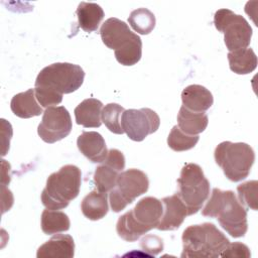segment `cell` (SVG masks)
<instances>
[{
  "label": "cell",
  "instance_id": "1",
  "mask_svg": "<svg viewBox=\"0 0 258 258\" xmlns=\"http://www.w3.org/2000/svg\"><path fill=\"white\" fill-rule=\"evenodd\" d=\"M202 214L217 218L220 226L234 238L244 237L247 233V210L232 190L214 188Z\"/></svg>",
  "mask_w": 258,
  "mask_h": 258
},
{
  "label": "cell",
  "instance_id": "2",
  "mask_svg": "<svg viewBox=\"0 0 258 258\" xmlns=\"http://www.w3.org/2000/svg\"><path fill=\"white\" fill-rule=\"evenodd\" d=\"M182 258L220 257L230 244L229 239L212 223L187 227L181 236Z\"/></svg>",
  "mask_w": 258,
  "mask_h": 258
},
{
  "label": "cell",
  "instance_id": "3",
  "mask_svg": "<svg viewBox=\"0 0 258 258\" xmlns=\"http://www.w3.org/2000/svg\"><path fill=\"white\" fill-rule=\"evenodd\" d=\"M82 184L81 169L73 164L60 167L51 173L41 192L42 205L49 210L67 208L70 202L79 196Z\"/></svg>",
  "mask_w": 258,
  "mask_h": 258
},
{
  "label": "cell",
  "instance_id": "4",
  "mask_svg": "<svg viewBox=\"0 0 258 258\" xmlns=\"http://www.w3.org/2000/svg\"><path fill=\"white\" fill-rule=\"evenodd\" d=\"M214 156L226 177L234 182L245 179L255 161L253 148L243 142H221L216 147Z\"/></svg>",
  "mask_w": 258,
  "mask_h": 258
},
{
  "label": "cell",
  "instance_id": "5",
  "mask_svg": "<svg viewBox=\"0 0 258 258\" xmlns=\"http://www.w3.org/2000/svg\"><path fill=\"white\" fill-rule=\"evenodd\" d=\"M176 192L187 209V215L198 213L210 196V181L202 167L196 163L185 164L177 178Z\"/></svg>",
  "mask_w": 258,
  "mask_h": 258
},
{
  "label": "cell",
  "instance_id": "6",
  "mask_svg": "<svg viewBox=\"0 0 258 258\" xmlns=\"http://www.w3.org/2000/svg\"><path fill=\"white\" fill-rule=\"evenodd\" d=\"M83 69L70 62H55L43 68L36 77L35 87H43L59 95L77 91L84 82Z\"/></svg>",
  "mask_w": 258,
  "mask_h": 258
},
{
  "label": "cell",
  "instance_id": "7",
  "mask_svg": "<svg viewBox=\"0 0 258 258\" xmlns=\"http://www.w3.org/2000/svg\"><path fill=\"white\" fill-rule=\"evenodd\" d=\"M149 187V180L142 170L131 168L121 171L115 187L109 192L110 206L113 212L119 213L135 199L145 194Z\"/></svg>",
  "mask_w": 258,
  "mask_h": 258
},
{
  "label": "cell",
  "instance_id": "8",
  "mask_svg": "<svg viewBox=\"0 0 258 258\" xmlns=\"http://www.w3.org/2000/svg\"><path fill=\"white\" fill-rule=\"evenodd\" d=\"M215 27L224 33V42L230 52L247 48L252 37L248 21L230 9H219L214 15Z\"/></svg>",
  "mask_w": 258,
  "mask_h": 258
},
{
  "label": "cell",
  "instance_id": "9",
  "mask_svg": "<svg viewBox=\"0 0 258 258\" xmlns=\"http://www.w3.org/2000/svg\"><path fill=\"white\" fill-rule=\"evenodd\" d=\"M159 125V116L149 108L128 109L121 115L122 129L133 141L144 140L149 134L156 132Z\"/></svg>",
  "mask_w": 258,
  "mask_h": 258
},
{
  "label": "cell",
  "instance_id": "10",
  "mask_svg": "<svg viewBox=\"0 0 258 258\" xmlns=\"http://www.w3.org/2000/svg\"><path fill=\"white\" fill-rule=\"evenodd\" d=\"M73 128L72 118L63 106H51L43 112L37 128L39 137L46 143H54L67 137Z\"/></svg>",
  "mask_w": 258,
  "mask_h": 258
},
{
  "label": "cell",
  "instance_id": "11",
  "mask_svg": "<svg viewBox=\"0 0 258 258\" xmlns=\"http://www.w3.org/2000/svg\"><path fill=\"white\" fill-rule=\"evenodd\" d=\"M100 35L103 43L114 51L124 49L139 37L124 21L115 17L107 19L102 24Z\"/></svg>",
  "mask_w": 258,
  "mask_h": 258
},
{
  "label": "cell",
  "instance_id": "12",
  "mask_svg": "<svg viewBox=\"0 0 258 258\" xmlns=\"http://www.w3.org/2000/svg\"><path fill=\"white\" fill-rule=\"evenodd\" d=\"M131 213L136 223L149 232L158 226L163 214V205L156 198L146 197L137 203Z\"/></svg>",
  "mask_w": 258,
  "mask_h": 258
},
{
  "label": "cell",
  "instance_id": "13",
  "mask_svg": "<svg viewBox=\"0 0 258 258\" xmlns=\"http://www.w3.org/2000/svg\"><path fill=\"white\" fill-rule=\"evenodd\" d=\"M163 214L156 227L160 231H172L178 229L187 215V209L177 194L161 200Z\"/></svg>",
  "mask_w": 258,
  "mask_h": 258
},
{
  "label": "cell",
  "instance_id": "14",
  "mask_svg": "<svg viewBox=\"0 0 258 258\" xmlns=\"http://www.w3.org/2000/svg\"><path fill=\"white\" fill-rule=\"evenodd\" d=\"M81 153L94 163L103 162L108 154L106 142L102 135L96 131H84L77 139Z\"/></svg>",
  "mask_w": 258,
  "mask_h": 258
},
{
  "label": "cell",
  "instance_id": "15",
  "mask_svg": "<svg viewBox=\"0 0 258 258\" xmlns=\"http://www.w3.org/2000/svg\"><path fill=\"white\" fill-rule=\"evenodd\" d=\"M75 242L72 236L57 234L42 244L36 253L37 258H73Z\"/></svg>",
  "mask_w": 258,
  "mask_h": 258
},
{
  "label": "cell",
  "instance_id": "16",
  "mask_svg": "<svg viewBox=\"0 0 258 258\" xmlns=\"http://www.w3.org/2000/svg\"><path fill=\"white\" fill-rule=\"evenodd\" d=\"M182 106L192 112H206L214 103L212 93L201 85H189L181 92Z\"/></svg>",
  "mask_w": 258,
  "mask_h": 258
},
{
  "label": "cell",
  "instance_id": "17",
  "mask_svg": "<svg viewBox=\"0 0 258 258\" xmlns=\"http://www.w3.org/2000/svg\"><path fill=\"white\" fill-rule=\"evenodd\" d=\"M102 110L103 104L100 100L95 98L85 99L75 108L74 111L77 124L86 128L100 127L102 125Z\"/></svg>",
  "mask_w": 258,
  "mask_h": 258
},
{
  "label": "cell",
  "instance_id": "18",
  "mask_svg": "<svg viewBox=\"0 0 258 258\" xmlns=\"http://www.w3.org/2000/svg\"><path fill=\"white\" fill-rule=\"evenodd\" d=\"M10 108L14 115L24 119L39 116L42 113V108L36 100L34 89L16 94L11 100Z\"/></svg>",
  "mask_w": 258,
  "mask_h": 258
},
{
  "label": "cell",
  "instance_id": "19",
  "mask_svg": "<svg viewBox=\"0 0 258 258\" xmlns=\"http://www.w3.org/2000/svg\"><path fill=\"white\" fill-rule=\"evenodd\" d=\"M209 123L208 115L205 112H192L180 107L177 114V126L187 135H199L207 128Z\"/></svg>",
  "mask_w": 258,
  "mask_h": 258
},
{
  "label": "cell",
  "instance_id": "20",
  "mask_svg": "<svg viewBox=\"0 0 258 258\" xmlns=\"http://www.w3.org/2000/svg\"><path fill=\"white\" fill-rule=\"evenodd\" d=\"M76 13L78 16L79 27L86 32L97 30L105 15L100 5L92 2H81Z\"/></svg>",
  "mask_w": 258,
  "mask_h": 258
},
{
  "label": "cell",
  "instance_id": "21",
  "mask_svg": "<svg viewBox=\"0 0 258 258\" xmlns=\"http://www.w3.org/2000/svg\"><path fill=\"white\" fill-rule=\"evenodd\" d=\"M81 210L87 219L91 221L101 220L109 211L107 194L97 190L91 191L83 199Z\"/></svg>",
  "mask_w": 258,
  "mask_h": 258
},
{
  "label": "cell",
  "instance_id": "22",
  "mask_svg": "<svg viewBox=\"0 0 258 258\" xmlns=\"http://www.w3.org/2000/svg\"><path fill=\"white\" fill-rule=\"evenodd\" d=\"M229 66L238 75L252 73L257 67V56L252 48H244L228 53Z\"/></svg>",
  "mask_w": 258,
  "mask_h": 258
},
{
  "label": "cell",
  "instance_id": "23",
  "mask_svg": "<svg viewBox=\"0 0 258 258\" xmlns=\"http://www.w3.org/2000/svg\"><path fill=\"white\" fill-rule=\"evenodd\" d=\"M70 226V219L63 212L47 209L41 214V230L46 235L66 232Z\"/></svg>",
  "mask_w": 258,
  "mask_h": 258
},
{
  "label": "cell",
  "instance_id": "24",
  "mask_svg": "<svg viewBox=\"0 0 258 258\" xmlns=\"http://www.w3.org/2000/svg\"><path fill=\"white\" fill-rule=\"evenodd\" d=\"M116 231L118 236L127 242H135L142 235L147 233L139 224L136 223L132 216L131 210L118 219Z\"/></svg>",
  "mask_w": 258,
  "mask_h": 258
},
{
  "label": "cell",
  "instance_id": "25",
  "mask_svg": "<svg viewBox=\"0 0 258 258\" xmlns=\"http://www.w3.org/2000/svg\"><path fill=\"white\" fill-rule=\"evenodd\" d=\"M128 22L130 26L139 34H149L155 27V16L147 8H138L133 10L129 17Z\"/></svg>",
  "mask_w": 258,
  "mask_h": 258
},
{
  "label": "cell",
  "instance_id": "26",
  "mask_svg": "<svg viewBox=\"0 0 258 258\" xmlns=\"http://www.w3.org/2000/svg\"><path fill=\"white\" fill-rule=\"evenodd\" d=\"M119 173L120 171L105 162L97 166L94 173V182L98 191L107 194L112 190L116 185Z\"/></svg>",
  "mask_w": 258,
  "mask_h": 258
},
{
  "label": "cell",
  "instance_id": "27",
  "mask_svg": "<svg viewBox=\"0 0 258 258\" xmlns=\"http://www.w3.org/2000/svg\"><path fill=\"white\" fill-rule=\"evenodd\" d=\"M199 139V135H187L183 133L177 125H175L169 132L167 137V145L173 151H185L194 148Z\"/></svg>",
  "mask_w": 258,
  "mask_h": 258
},
{
  "label": "cell",
  "instance_id": "28",
  "mask_svg": "<svg viewBox=\"0 0 258 258\" xmlns=\"http://www.w3.org/2000/svg\"><path fill=\"white\" fill-rule=\"evenodd\" d=\"M125 109L116 103L107 104L101 113V120L105 126L115 134H123L124 131L121 126L120 117Z\"/></svg>",
  "mask_w": 258,
  "mask_h": 258
},
{
  "label": "cell",
  "instance_id": "29",
  "mask_svg": "<svg viewBox=\"0 0 258 258\" xmlns=\"http://www.w3.org/2000/svg\"><path fill=\"white\" fill-rule=\"evenodd\" d=\"M257 180H249L237 186L239 202L254 211H257Z\"/></svg>",
  "mask_w": 258,
  "mask_h": 258
},
{
  "label": "cell",
  "instance_id": "30",
  "mask_svg": "<svg viewBox=\"0 0 258 258\" xmlns=\"http://www.w3.org/2000/svg\"><path fill=\"white\" fill-rule=\"evenodd\" d=\"M35 97L39 105L42 107H51L52 105H58L62 101V95H59L53 91H50L43 87L34 88Z\"/></svg>",
  "mask_w": 258,
  "mask_h": 258
},
{
  "label": "cell",
  "instance_id": "31",
  "mask_svg": "<svg viewBox=\"0 0 258 258\" xmlns=\"http://www.w3.org/2000/svg\"><path fill=\"white\" fill-rule=\"evenodd\" d=\"M142 250L151 256H155L163 250V240L156 235H146L140 241Z\"/></svg>",
  "mask_w": 258,
  "mask_h": 258
},
{
  "label": "cell",
  "instance_id": "32",
  "mask_svg": "<svg viewBox=\"0 0 258 258\" xmlns=\"http://www.w3.org/2000/svg\"><path fill=\"white\" fill-rule=\"evenodd\" d=\"M221 257H244V258H250L251 257V252L248 248L243 243L240 242H235V243H230L227 248L222 252Z\"/></svg>",
  "mask_w": 258,
  "mask_h": 258
},
{
  "label": "cell",
  "instance_id": "33",
  "mask_svg": "<svg viewBox=\"0 0 258 258\" xmlns=\"http://www.w3.org/2000/svg\"><path fill=\"white\" fill-rule=\"evenodd\" d=\"M103 162L121 172L125 167V156L120 150L112 148L108 151L107 157Z\"/></svg>",
  "mask_w": 258,
  "mask_h": 258
},
{
  "label": "cell",
  "instance_id": "34",
  "mask_svg": "<svg viewBox=\"0 0 258 258\" xmlns=\"http://www.w3.org/2000/svg\"><path fill=\"white\" fill-rule=\"evenodd\" d=\"M10 164L6 160H2V174H1V184L6 186L10 182Z\"/></svg>",
  "mask_w": 258,
  "mask_h": 258
}]
</instances>
